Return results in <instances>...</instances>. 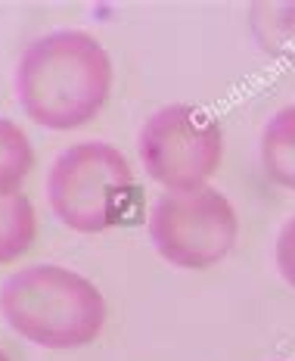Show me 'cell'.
I'll return each mask as SVG.
<instances>
[{"label":"cell","mask_w":295,"mask_h":361,"mask_svg":"<svg viewBox=\"0 0 295 361\" xmlns=\"http://www.w3.org/2000/svg\"><path fill=\"white\" fill-rule=\"evenodd\" d=\"M274 262H277L280 277L295 290V215L286 218L283 228H280L277 243H274Z\"/></svg>","instance_id":"cell-10"},{"label":"cell","mask_w":295,"mask_h":361,"mask_svg":"<svg viewBox=\"0 0 295 361\" xmlns=\"http://www.w3.org/2000/svg\"><path fill=\"white\" fill-rule=\"evenodd\" d=\"M32 169H34V147L28 140V134L13 118L0 116V200L19 197Z\"/></svg>","instance_id":"cell-7"},{"label":"cell","mask_w":295,"mask_h":361,"mask_svg":"<svg viewBox=\"0 0 295 361\" xmlns=\"http://www.w3.org/2000/svg\"><path fill=\"white\" fill-rule=\"evenodd\" d=\"M37 237V215L25 193L0 200V265L19 262Z\"/></svg>","instance_id":"cell-8"},{"label":"cell","mask_w":295,"mask_h":361,"mask_svg":"<svg viewBox=\"0 0 295 361\" xmlns=\"http://www.w3.org/2000/svg\"><path fill=\"white\" fill-rule=\"evenodd\" d=\"M0 361H10V355H6V352H4V349H0Z\"/></svg>","instance_id":"cell-11"},{"label":"cell","mask_w":295,"mask_h":361,"mask_svg":"<svg viewBox=\"0 0 295 361\" xmlns=\"http://www.w3.org/2000/svg\"><path fill=\"white\" fill-rule=\"evenodd\" d=\"M261 169L277 187L295 193V103L277 109L261 131Z\"/></svg>","instance_id":"cell-6"},{"label":"cell","mask_w":295,"mask_h":361,"mask_svg":"<svg viewBox=\"0 0 295 361\" xmlns=\"http://www.w3.org/2000/svg\"><path fill=\"white\" fill-rule=\"evenodd\" d=\"M146 234L168 265L184 271L215 268L239 240V215L215 187L187 193L165 190L146 218Z\"/></svg>","instance_id":"cell-5"},{"label":"cell","mask_w":295,"mask_h":361,"mask_svg":"<svg viewBox=\"0 0 295 361\" xmlns=\"http://www.w3.org/2000/svg\"><path fill=\"white\" fill-rule=\"evenodd\" d=\"M137 178L118 147L81 140L65 147L47 171V202L59 224L78 234H103L125 221Z\"/></svg>","instance_id":"cell-3"},{"label":"cell","mask_w":295,"mask_h":361,"mask_svg":"<svg viewBox=\"0 0 295 361\" xmlns=\"http://www.w3.org/2000/svg\"><path fill=\"white\" fill-rule=\"evenodd\" d=\"M137 153L143 171L168 193L199 190L221 169V122L193 103H168L143 122Z\"/></svg>","instance_id":"cell-4"},{"label":"cell","mask_w":295,"mask_h":361,"mask_svg":"<svg viewBox=\"0 0 295 361\" xmlns=\"http://www.w3.org/2000/svg\"><path fill=\"white\" fill-rule=\"evenodd\" d=\"M0 314L25 343L69 352L103 334L109 308L90 277L65 265H28L0 283Z\"/></svg>","instance_id":"cell-2"},{"label":"cell","mask_w":295,"mask_h":361,"mask_svg":"<svg viewBox=\"0 0 295 361\" xmlns=\"http://www.w3.org/2000/svg\"><path fill=\"white\" fill-rule=\"evenodd\" d=\"M112 81L109 50L81 28H56L34 37L13 75L22 112L50 131H72L100 116Z\"/></svg>","instance_id":"cell-1"},{"label":"cell","mask_w":295,"mask_h":361,"mask_svg":"<svg viewBox=\"0 0 295 361\" xmlns=\"http://www.w3.org/2000/svg\"><path fill=\"white\" fill-rule=\"evenodd\" d=\"M252 32L261 50L274 56H295V4L252 6Z\"/></svg>","instance_id":"cell-9"}]
</instances>
